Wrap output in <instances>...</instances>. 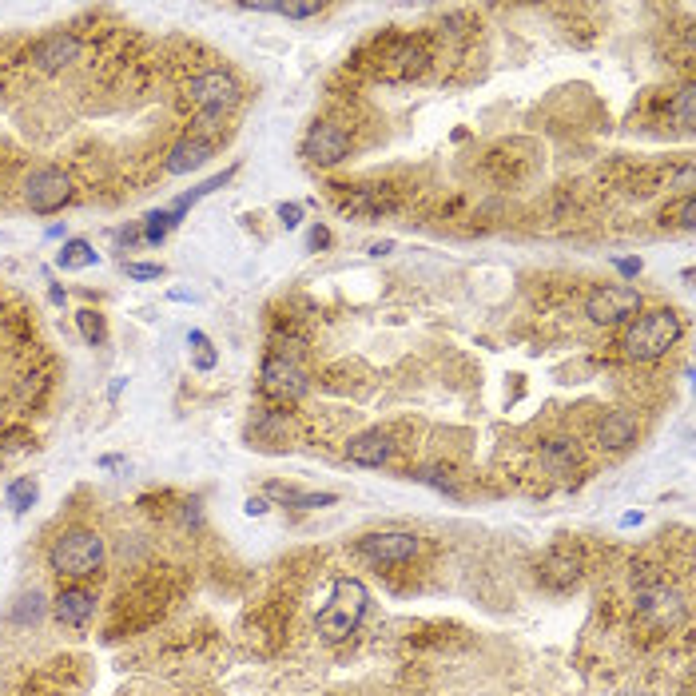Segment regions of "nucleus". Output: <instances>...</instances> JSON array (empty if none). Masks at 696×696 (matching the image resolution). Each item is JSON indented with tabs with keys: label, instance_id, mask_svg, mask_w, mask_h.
<instances>
[{
	"label": "nucleus",
	"instance_id": "1",
	"mask_svg": "<svg viewBox=\"0 0 696 696\" xmlns=\"http://www.w3.org/2000/svg\"><path fill=\"white\" fill-rule=\"evenodd\" d=\"M681 315L673 311V307H657V311H641L629 327H625V335H621V350H625V358H633V362H657V358H665L669 350L681 343Z\"/></svg>",
	"mask_w": 696,
	"mask_h": 696
},
{
	"label": "nucleus",
	"instance_id": "2",
	"mask_svg": "<svg viewBox=\"0 0 696 696\" xmlns=\"http://www.w3.org/2000/svg\"><path fill=\"white\" fill-rule=\"evenodd\" d=\"M104 561H108L104 537H100L96 529H84V525L64 529V533L52 541V549H48V569H52L56 577H68V581L96 577V573L104 569Z\"/></svg>",
	"mask_w": 696,
	"mask_h": 696
},
{
	"label": "nucleus",
	"instance_id": "3",
	"mask_svg": "<svg viewBox=\"0 0 696 696\" xmlns=\"http://www.w3.org/2000/svg\"><path fill=\"white\" fill-rule=\"evenodd\" d=\"M370 609V593L358 577H339L335 589H331V605L319 613V637L327 645H343L350 633L362 625Z\"/></svg>",
	"mask_w": 696,
	"mask_h": 696
},
{
	"label": "nucleus",
	"instance_id": "4",
	"mask_svg": "<svg viewBox=\"0 0 696 696\" xmlns=\"http://www.w3.org/2000/svg\"><path fill=\"white\" fill-rule=\"evenodd\" d=\"M641 311H645L641 291H637V287H625V283L593 287L589 299H585V315H589L597 327H625V323H633Z\"/></svg>",
	"mask_w": 696,
	"mask_h": 696
},
{
	"label": "nucleus",
	"instance_id": "5",
	"mask_svg": "<svg viewBox=\"0 0 696 696\" xmlns=\"http://www.w3.org/2000/svg\"><path fill=\"white\" fill-rule=\"evenodd\" d=\"M259 386H263V394L275 398V402H299V398L311 390V378H307V370H303L291 354L271 350V354L263 358Z\"/></svg>",
	"mask_w": 696,
	"mask_h": 696
},
{
	"label": "nucleus",
	"instance_id": "6",
	"mask_svg": "<svg viewBox=\"0 0 696 696\" xmlns=\"http://www.w3.org/2000/svg\"><path fill=\"white\" fill-rule=\"evenodd\" d=\"M24 203L36 215H56L60 207L72 203V175L64 168H36L24 179Z\"/></svg>",
	"mask_w": 696,
	"mask_h": 696
},
{
	"label": "nucleus",
	"instance_id": "7",
	"mask_svg": "<svg viewBox=\"0 0 696 696\" xmlns=\"http://www.w3.org/2000/svg\"><path fill=\"white\" fill-rule=\"evenodd\" d=\"M303 160L315 164V168H335L350 156V132L335 120H319L307 128L303 144H299Z\"/></svg>",
	"mask_w": 696,
	"mask_h": 696
},
{
	"label": "nucleus",
	"instance_id": "8",
	"mask_svg": "<svg viewBox=\"0 0 696 696\" xmlns=\"http://www.w3.org/2000/svg\"><path fill=\"white\" fill-rule=\"evenodd\" d=\"M187 92H191V100H195L203 112H223V108H235V104L243 100V88H239V80H235L227 68H207V72H199V76L187 84Z\"/></svg>",
	"mask_w": 696,
	"mask_h": 696
},
{
	"label": "nucleus",
	"instance_id": "9",
	"mask_svg": "<svg viewBox=\"0 0 696 696\" xmlns=\"http://www.w3.org/2000/svg\"><path fill=\"white\" fill-rule=\"evenodd\" d=\"M354 549H358L366 561H374V565H406V561H414V553H418V537L406 533V529H382V533L358 537Z\"/></svg>",
	"mask_w": 696,
	"mask_h": 696
},
{
	"label": "nucleus",
	"instance_id": "10",
	"mask_svg": "<svg viewBox=\"0 0 696 696\" xmlns=\"http://www.w3.org/2000/svg\"><path fill=\"white\" fill-rule=\"evenodd\" d=\"M76 60H80V40L72 32H52V36L32 44V64L40 72H64Z\"/></svg>",
	"mask_w": 696,
	"mask_h": 696
},
{
	"label": "nucleus",
	"instance_id": "11",
	"mask_svg": "<svg viewBox=\"0 0 696 696\" xmlns=\"http://www.w3.org/2000/svg\"><path fill=\"white\" fill-rule=\"evenodd\" d=\"M52 613H56L60 625L84 629V625L96 617V593L84 589V585H64V589L56 593V601H52Z\"/></svg>",
	"mask_w": 696,
	"mask_h": 696
},
{
	"label": "nucleus",
	"instance_id": "12",
	"mask_svg": "<svg viewBox=\"0 0 696 696\" xmlns=\"http://www.w3.org/2000/svg\"><path fill=\"white\" fill-rule=\"evenodd\" d=\"M637 430H641V422H637L633 410H613L597 426V446L609 450V454H621V450H629L637 442Z\"/></svg>",
	"mask_w": 696,
	"mask_h": 696
},
{
	"label": "nucleus",
	"instance_id": "13",
	"mask_svg": "<svg viewBox=\"0 0 696 696\" xmlns=\"http://www.w3.org/2000/svg\"><path fill=\"white\" fill-rule=\"evenodd\" d=\"M390 454H394V442L382 430H362L347 442V458L354 466H386Z\"/></svg>",
	"mask_w": 696,
	"mask_h": 696
},
{
	"label": "nucleus",
	"instance_id": "14",
	"mask_svg": "<svg viewBox=\"0 0 696 696\" xmlns=\"http://www.w3.org/2000/svg\"><path fill=\"white\" fill-rule=\"evenodd\" d=\"M211 140H203V136H183V140H175L172 152H168V175H191L199 172L207 160H211Z\"/></svg>",
	"mask_w": 696,
	"mask_h": 696
},
{
	"label": "nucleus",
	"instance_id": "15",
	"mask_svg": "<svg viewBox=\"0 0 696 696\" xmlns=\"http://www.w3.org/2000/svg\"><path fill=\"white\" fill-rule=\"evenodd\" d=\"M537 577H541V585H549V589H569V585H577V577H581V561L573 557V553H549L545 561H541V569H537Z\"/></svg>",
	"mask_w": 696,
	"mask_h": 696
},
{
	"label": "nucleus",
	"instance_id": "16",
	"mask_svg": "<svg viewBox=\"0 0 696 696\" xmlns=\"http://www.w3.org/2000/svg\"><path fill=\"white\" fill-rule=\"evenodd\" d=\"M390 195L382 187H354L347 199H343V211L354 219H378L382 211H390Z\"/></svg>",
	"mask_w": 696,
	"mask_h": 696
},
{
	"label": "nucleus",
	"instance_id": "17",
	"mask_svg": "<svg viewBox=\"0 0 696 696\" xmlns=\"http://www.w3.org/2000/svg\"><path fill=\"white\" fill-rule=\"evenodd\" d=\"M426 68V52L418 48V44H410V40H398L394 48H390V56H386V76H418Z\"/></svg>",
	"mask_w": 696,
	"mask_h": 696
},
{
	"label": "nucleus",
	"instance_id": "18",
	"mask_svg": "<svg viewBox=\"0 0 696 696\" xmlns=\"http://www.w3.org/2000/svg\"><path fill=\"white\" fill-rule=\"evenodd\" d=\"M267 498H275V502H283V506H295V510H327V506H335V502H339L335 494H307V490L279 486V482H271V486H267Z\"/></svg>",
	"mask_w": 696,
	"mask_h": 696
},
{
	"label": "nucleus",
	"instance_id": "19",
	"mask_svg": "<svg viewBox=\"0 0 696 696\" xmlns=\"http://www.w3.org/2000/svg\"><path fill=\"white\" fill-rule=\"evenodd\" d=\"M577 442L573 438H549L545 446H541V466L549 470V474H569L573 466H577Z\"/></svg>",
	"mask_w": 696,
	"mask_h": 696
},
{
	"label": "nucleus",
	"instance_id": "20",
	"mask_svg": "<svg viewBox=\"0 0 696 696\" xmlns=\"http://www.w3.org/2000/svg\"><path fill=\"white\" fill-rule=\"evenodd\" d=\"M56 263H60V271H84V267H96L100 263V251L88 239H68L60 247V255H56Z\"/></svg>",
	"mask_w": 696,
	"mask_h": 696
},
{
	"label": "nucleus",
	"instance_id": "21",
	"mask_svg": "<svg viewBox=\"0 0 696 696\" xmlns=\"http://www.w3.org/2000/svg\"><path fill=\"white\" fill-rule=\"evenodd\" d=\"M231 175H235V168H227V172H223V175H215V179H207V183H199L195 191H183V195L175 199V203H172V207H168V211H172L175 219H183V211H187V207H195V203H199L203 195H211V191H219V187H227V183H231Z\"/></svg>",
	"mask_w": 696,
	"mask_h": 696
},
{
	"label": "nucleus",
	"instance_id": "22",
	"mask_svg": "<svg viewBox=\"0 0 696 696\" xmlns=\"http://www.w3.org/2000/svg\"><path fill=\"white\" fill-rule=\"evenodd\" d=\"M76 327H80V335H84L88 347H104V343H108V323H104L100 311L80 307V311H76Z\"/></svg>",
	"mask_w": 696,
	"mask_h": 696
},
{
	"label": "nucleus",
	"instance_id": "23",
	"mask_svg": "<svg viewBox=\"0 0 696 696\" xmlns=\"http://www.w3.org/2000/svg\"><path fill=\"white\" fill-rule=\"evenodd\" d=\"M36 498H40V490H36L32 478H16V482H8V490H4V502L12 506V514H28V510L36 506Z\"/></svg>",
	"mask_w": 696,
	"mask_h": 696
},
{
	"label": "nucleus",
	"instance_id": "24",
	"mask_svg": "<svg viewBox=\"0 0 696 696\" xmlns=\"http://www.w3.org/2000/svg\"><path fill=\"white\" fill-rule=\"evenodd\" d=\"M175 227H179V219H175L172 211H152V215H148V219L140 223V231H144V243H152V247H156V243H164V239L172 235Z\"/></svg>",
	"mask_w": 696,
	"mask_h": 696
},
{
	"label": "nucleus",
	"instance_id": "25",
	"mask_svg": "<svg viewBox=\"0 0 696 696\" xmlns=\"http://www.w3.org/2000/svg\"><path fill=\"white\" fill-rule=\"evenodd\" d=\"M44 617V597L32 589V593H20L16 605H12V625H36Z\"/></svg>",
	"mask_w": 696,
	"mask_h": 696
},
{
	"label": "nucleus",
	"instance_id": "26",
	"mask_svg": "<svg viewBox=\"0 0 696 696\" xmlns=\"http://www.w3.org/2000/svg\"><path fill=\"white\" fill-rule=\"evenodd\" d=\"M673 120L681 124V132H693V124H696V84H685V88L673 96Z\"/></svg>",
	"mask_w": 696,
	"mask_h": 696
},
{
	"label": "nucleus",
	"instance_id": "27",
	"mask_svg": "<svg viewBox=\"0 0 696 696\" xmlns=\"http://www.w3.org/2000/svg\"><path fill=\"white\" fill-rule=\"evenodd\" d=\"M410 478H414V482H422V486H430V490H438V494L458 498V490H454V482H450V474H446L442 466H422V470H410Z\"/></svg>",
	"mask_w": 696,
	"mask_h": 696
},
{
	"label": "nucleus",
	"instance_id": "28",
	"mask_svg": "<svg viewBox=\"0 0 696 696\" xmlns=\"http://www.w3.org/2000/svg\"><path fill=\"white\" fill-rule=\"evenodd\" d=\"M255 434L259 438H287V414L283 410H263L259 418H255Z\"/></svg>",
	"mask_w": 696,
	"mask_h": 696
},
{
	"label": "nucleus",
	"instance_id": "29",
	"mask_svg": "<svg viewBox=\"0 0 696 696\" xmlns=\"http://www.w3.org/2000/svg\"><path fill=\"white\" fill-rule=\"evenodd\" d=\"M187 347L195 354V370H211L215 366V347L203 331H187Z\"/></svg>",
	"mask_w": 696,
	"mask_h": 696
},
{
	"label": "nucleus",
	"instance_id": "30",
	"mask_svg": "<svg viewBox=\"0 0 696 696\" xmlns=\"http://www.w3.org/2000/svg\"><path fill=\"white\" fill-rule=\"evenodd\" d=\"M275 12L279 16H291V20H307V16H319L323 4H315V0H307V4H279Z\"/></svg>",
	"mask_w": 696,
	"mask_h": 696
},
{
	"label": "nucleus",
	"instance_id": "31",
	"mask_svg": "<svg viewBox=\"0 0 696 696\" xmlns=\"http://www.w3.org/2000/svg\"><path fill=\"white\" fill-rule=\"evenodd\" d=\"M124 271H128V279H136V283H148V279H160V275H164L160 263H124Z\"/></svg>",
	"mask_w": 696,
	"mask_h": 696
},
{
	"label": "nucleus",
	"instance_id": "32",
	"mask_svg": "<svg viewBox=\"0 0 696 696\" xmlns=\"http://www.w3.org/2000/svg\"><path fill=\"white\" fill-rule=\"evenodd\" d=\"M275 215H279V223H283L287 231H295V227L303 223V207H299V203H279V211H275Z\"/></svg>",
	"mask_w": 696,
	"mask_h": 696
},
{
	"label": "nucleus",
	"instance_id": "33",
	"mask_svg": "<svg viewBox=\"0 0 696 696\" xmlns=\"http://www.w3.org/2000/svg\"><path fill=\"white\" fill-rule=\"evenodd\" d=\"M677 227H685V231H693V227H696V199H693V195H685V199H681V211H677Z\"/></svg>",
	"mask_w": 696,
	"mask_h": 696
},
{
	"label": "nucleus",
	"instance_id": "34",
	"mask_svg": "<svg viewBox=\"0 0 696 696\" xmlns=\"http://www.w3.org/2000/svg\"><path fill=\"white\" fill-rule=\"evenodd\" d=\"M267 510H271L267 498H247V502H243V514H247V518H263Z\"/></svg>",
	"mask_w": 696,
	"mask_h": 696
},
{
	"label": "nucleus",
	"instance_id": "35",
	"mask_svg": "<svg viewBox=\"0 0 696 696\" xmlns=\"http://www.w3.org/2000/svg\"><path fill=\"white\" fill-rule=\"evenodd\" d=\"M323 247H331V227H315L311 231V251H323Z\"/></svg>",
	"mask_w": 696,
	"mask_h": 696
},
{
	"label": "nucleus",
	"instance_id": "36",
	"mask_svg": "<svg viewBox=\"0 0 696 696\" xmlns=\"http://www.w3.org/2000/svg\"><path fill=\"white\" fill-rule=\"evenodd\" d=\"M613 267H617L625 279H637V275H641V259H617Z\"/></svg>",
	"mask_w": 696,
	"mask_h": 696
},
{
	"label": "nucleus",
	"instance_id": "37",
	"mask_svg": "<svg viewBox=\"0 0 696 696\" xmlns=\"http://www.w3.org/2000/svg\"><path fill=\"white\" fill-rule=\"evenodd\" d=\"M677 187H681L685 195H693V168H681V172H677Z\"/></svg>",
	"mask_w": 696,
	"mask_h": 696
},
{
	"label": "nucleus",
	"instance_id": "38",
	"mask_svg": "<svg viewBox=\"0 0 696 696\" xmlns=\"http://www.w3.org/2000/svg\"><path fill=\"white\" fill-rule=\"evenodd\" d=\"M366 251H370V255H390V251H394V239H378V243H370Z\"/></svg>",
	"mask_w": 696,
	"mask_h": 696
}]
</instances>
